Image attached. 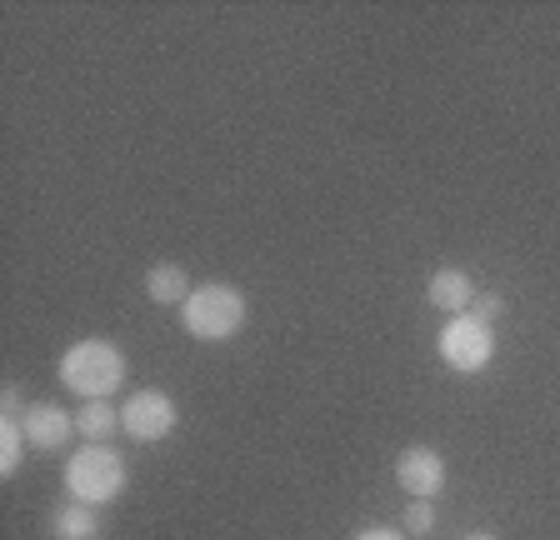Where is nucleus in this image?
<instances>
[{"mask_svg": "<svg viewBox=\"0 0 560 540\" xmlns=\"http://www.w3.org/2000/svg\"><path fill=\"white\" fill-rule=\"evenodd\" d=\"M25 411H31V406H25V400H21V390H15V386H5V396H0V421H21Z\"/></svg>", "mask_w": 560, "mask_h": 540, "instance_id": "obj_15", "label": "nucleus"}, {"mask_svg": "<svg viewBox=\"0 0 560 540\" xmlns=\"http://www.w3.org/2000/svg\"><path fill=\"white\" fill-rule=\"evenodd\" d=\"M190 291H196V285L186 281L180 266H151V275H145V295H151L155 306H186Z\"/></svg>", "mask_w": 560, "mask_h": 540, "instance_id": "obj_11", "label": "nucleus"}, {"mask_svg": "<svg viewBox=\"0 0 560 540\" xmlns=\"http://www.w3.org/2000/svg\"><path fill=\"white\" fill-rule=\"evenodd\" d=\"M75 431L85 435V446H110V435L120 431V411L110 406V400H81Z\"/></svg>", "mask_w": 560, "mask_h": 540, "instance_id": "obj_10", "label": "nucleus"}, {"mask_svg": "<svg viewBox=\"0 0 560 540\" xmlns=\"http://www.w3.org/2000/svg\"><path fill=\"white\" fill-rule=\"evenodd\" d=\"M355 540H406V530H390V526H371V530H355Z\"/></svg>", "mask_w": 560, "mask_h": 540, "instance_id": "obj_16", "label": "nucleus"}, {"mask_svg": "<svg viewBox=\"0 0 560 540\" xmlns=\"http://www.w3.org/2000/svg\"><path fill=\"white\" fill-rule=\"evenodd\" d=\"M50 536L56 540H101V516L85 501H66L50 510Z\"/></svg>", "mask_w": 560, "mask_h": 540, "instance_id": "obj_9", "label": "nucleus"}, {"mask_svg": "<svg viewBox=\"0 0 560 540\" xmlns=\"http://www.w3.org/2000/svg\"><path fill=\"white\" fill-rule=\"evenodd\" d=\"M25 431H21V421H0V476L11 481L15 470H21V456H25Z\"/></svg>", "mask_w": 560, "mask_h": 540, "instance_id": "obj_12", "label": "nucleus"}, {"mask_svg": "<svg viewBox=\"0 0 560 540\" xmlns=\"http://www.w3.org/2000/svg\"><path fill=\"white\" fill-rule=\"evenodd\" d=\"M425 301L451 310V316H466V310L476 306V285H470L466 270H435L431 285H425Z\"/></svg>", "mask_w": 560, "mask_h": 540, "instance_id": "obj_8", "label": "nucleus"}, {"mask_svg": "<svg viewBox=\"0 0 560 540\" xmlns=\"http://www.w3.org/2000/svg\"><path fill=\"white\" fill-rule=\"evenodd\" d=\"M120 431L140 446H155L175 431V400L165 390H130L126 406H120Z\"/></svg>", "mask_w": 560, "mask_h": 540, "instance_id": "obj_5", "label": "nucleus"}, {"mask_svg": "<svg viewBox=\"0 0 560 540\" xmlns=\"http://www.w3.org/2000/svg\"><path fill=\"white\" fill-rule=\"evenodd\" d=\"M60 386H70L81 400H110L126 386V355L110 341H75L60 355Z\"/></svg>", "mask_w": 560, "mask_h": 540, "instance_id": "obj_1", "label": "nucleus"}, {"mask_svg": "<svg viewBox=\"0 0 560 540\" xmlns=\"http://www.w3.org/2000/svg\"><path fill=\"white\" fill-rule=\"evenodd\" d=\"M466 540H495V536H490V530H470Z\"/></svg>", "mask_w": 560, "mask_h": 540, "instance_id": "obj_17", "label": "nucleus"}, {"mask_svg": "<svg viewBox=\"0 0 560 540\" xmlns=\"http://www.w3.org/2000/svg\"><path fill=\"white\" fill-rule=\"evenodd\" d=\"M435 341H441V361L451 365V371H460V376L486 371L490 355H495V336H490V326L476 320L470 310L466 316H451V326H445Z\"/></svg>", "mask_w": 560, "mask_h": 540, "instance_id": "obj_4", "label": "nucleus"}, {"mask_svg": "<svg viewBox=\"0 0 560 540\" xmlns=\"http://www.w3.org/2000/svg\"><path fill=\"white\" fill-rule=\"evenodd\" d=\"M501 310H505V301H501V295H495V291H486V295H476V306H470V316H476V320H486V326H490V320L501 316Z\"/></svg>", "mask_w": 560, "mask_h": 540, "instance_id": "obj_14", "label": "nucleus"}, {"mask_svg": "<svg viewBox=\"0 0 560 540\" xmlns=\"http://www.w3.org/2000/svg\"><path fill=\"white\" fill-rule=\"evenodd\" d=\"M21 431L35 450H60L70 435H75V415L60 411L56 400H35L31 411L21 415Z\"/></svg>", "mask_w": 560, "mask_h": 540, "instance_id": "obj_7", "label": "nucleus"}, {"mask_svg": "<svg viewBox=\"0 0 560 540\" xmlns=\"http://www.w3.org/2000/svg\"><path fill=\"white\" fill-rule=\"evenodd\" d=\"M245 316H250V306H245V295L235 291V285H196L190 291V301L180 306V326L196 336V341H231L235 330L245 326Z\"/></svg>", "mask_w": 560, "mask_h": 540, "instance_id": "obj_2", "label": "nucleus"}, {"mask_svg": "<svg viewBox=\"0 0 560 540\" xmlns=\"http://www.w3.org/2000/svg\"><path fill=\"white\" fill-rule=\"evenodd\" d=\"M126 481H130V470H126V460H120L110 446H81L75 456L66 460V491H70V501L110 505L120 491H126Z\"/></svg>", "mask_w": 560, "mask_h": 540, "instance_id": "obj_3", "label": "nucleus"}, {"mask_svg": "<svg viewBox=\"0 0 560 540\" xmlns=\"http://www.w3.org/2000/svg\"><path fill=\"white\" fill-rule=\"evenodd\" d=\"M431 526H435V505L431 501H410V510H406V530H410V536H425Z\"/></svg>", "mask_w": 560, "mask_h": 540, "instance_id": "obj_13", "label": "nucleus"}, {"mask_svg": "<svg viewBox=\"0 0 560 540\" xmlns=\"http://www.w3.org/2000/svg\"><path fill=\"white\" fill-rule=\"evenodd\" d=\"M396 481L406 495H416V501H431V495L445 491V456L431 446H410L400 450L396 460Z\"/></svg>", "mask_w": 560, "mask_h": 540, "instance_id": "obj_6", "label": "nucleus"}]
</instances>
